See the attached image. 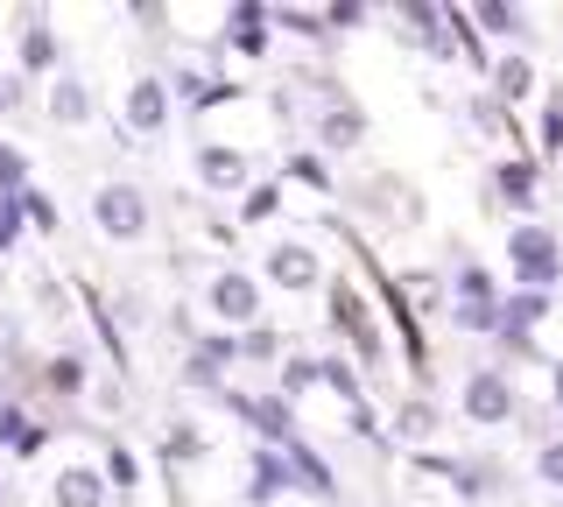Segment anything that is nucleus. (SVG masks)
<instances>
[{
	"instance_id": "obj_1",
	"label": "nucleus",
	"mask_w": 563,
	"mask_h": 507,
	"mask_svg": "<svg viewBox=\"0 0 563 507\" xmlns=\"http://www.w3.org/2000/svg\"><path fill=\"white\" fill-rule=\"evenodd\" d=\"M92 225H99V240H113V247H141V240H148V225H155L148 190L128 184V177L99 184L92 190Z\"/></svg>"
},
{
	"instance_id": "obj_2",
	"label": "nucleus",
	"mask_w": 563,
	"mask_h": 507,
	"mask_svg": "<svg viewBox=\"0 0 563 507\" xmlns=\"http://www.w3.org/2000/svg\"><path fill=\"white\" fill-rule=\"evenodd\" d=\"M324 318H331V331H339V339L352 345V360L360 366H380L387 360V339H380V324H374V310H366V296L345 283H324Z\"/></svg>"
},
{
	"instance_id": "obj_3",
	"label": "nucleus",
	"mask_w": 563,
	"mask_h": 507,
	"mask_svg": "<svg viewBox=\"0 0 563 507\" xmlns=\"http://www.w3.org/2000/svg\"><path fill=\"white\" fill-rule=\"evenodd\" d=\"M8 29H14V71L29 85L64 71V36H57V22H49V8H14Z\"/></svg>"
},
{
	"instance_id": "obj_4",
	"label": "nucleus",
	"mask_w": 563,
	"mask_h": 507,
	"mask_svg": "<svg viewBox=\"0 0 563 507\" xmlns=\"http://www.w3.org/2000/svg\"><path fill=\"white\" fill-rule=\"evenodd\" d=\"M366 142V107L345 99L331 78H317V113H310V148L317 155H352Z\"/></svg>"
},
{
	"instance_id": "obj_5",
	"label": "nucleus",
	"mask_w": 563,
	"mask_h": 507,
	"mask_svg": "<svg viewBox=\"0 0 563 507\" xmlns=\"http://www.w3.org/2000/svg\"><path fill=\"white\" fill-rule=\"evenodd\" d=\"M507 268H515V289H542L550 296L556 283H563V240L550 233V225H515L507 233Z\"/></svg>"
},
{
	"instance_id": "obj_6",
	"label": "nucleus",
	"mask_w": 563,
	"mask_h": 507,
	"mask_svg": "<svg viewBox=\"0 0 563 507\" xmlns=\"http://www.w3.org/2000/svg\"><path fill=\"white\" fill-rule=\"evenodd\" d=\"M205 310H211L219 331H246V324L268 318V289L254 283V268H219L205 283Z\"/></svg>"
},
{
	"instance_id": "obj_7",
	"label": "nucleus",
	"mask_w": 563,
	"mask_h": 507,
	"mask_svg": "<svg viewBox=\"0 0 563 507\" xmlns=\"http://www.w3.org/2000/svg\"><path fill=\"white\" fill-rule=\"evenodd\" d=\"M261 289H282V296H310L324 289V254L310 247V240H275L268 254H261Z\"/></svg>"
},
{
	"instance_id": "obj_8",
	"label": "nucleus",
	"mask_w": 563,
	"mask_h": 507,
	"mask_svg": "<svg viewBox=\"0 0 563 507\" xmlns=\"http://www.w3.org/2000/svg\"><path fill=\"white\" fill-rule=\"evenodd\" d=\"M457 409H465V423H486V430L515 423V416H521L515 374H500V366H472L465 388H457Z\"/></svg>"
},
{
	"instance_id": "obj_9",
	"label": "nucleus",
	"mask_w": 563,
	"mask_h": 507,
	"mask_svg": "<svg viewBox=\"0 0 563 507\" xmlns=\"http://www.w3.org/2000/svg\"><path fill=\"white\" fill-rule=\"evenodd\" d=\"M219 401L240 416L246 430L261 437V451H289L296 444V401H282L275 388L268 395H240V388H219Z\"/></svg>"
},
{
	"instance_id": "obj_10",
	"label": "nucleus",
	"mask_w": 563,
	"mask_h": 507,
	"mask_svg": "<svg viewBox=\"0 0 563 507\" xmlns=\"http://www.w3.org/2000/svg\"><path fill=\"white\" fill-rule=\"evenodd\" d=\"M169 120H176V107H169V85L155 78V71H141L128 92H120V134H128V148L169 134Z\"/></svg>"
},
{
	"instance_id": "obj_11",
	"label": "nucleus",
	"mask_w": 563,
	"mask_h": 507,
	"mask_svg": "<svg viewBox=\"0 0 563 507\" xmlns=\"http://www.w3.org/2000/svg\"><path fill=\"white\" fill-rule=\"evenodd\" d=\"M190 177H198V190H211V198H240V190L254 184V155L233 148V142H198L190 148Z\"/></svg>"
},
{
	"instance_id": "obj_12",
	"label": "nucleus",
	"mask_w": 563,
	"mask_h": 507,
	"mask_svg": "<svg viewBox=\"0 0 563 507\" xmlns=\"http://www.w3.org/2000/svg\"><path fill=\"white\" fill-rule=\"evenodd\" d=\"M233 366H240V339H233V331H198V339H190V353H184V388L219 395Z\"/></svg>"
},
{
	"instance_id": "obj_13",
	"label": "nucleus",
	"mask_w": 563,
	"mask_h": 507,
	"mask_svg": "<svg viewBox=\"0 0 563 507\" xmlns=\"http://www.w3.org/2000/svg\"><path fill=\"white\" fill-rule=\"evenodd\" d=\"M43 120H49V128H92V120H99V92L85 85V71L64 64L57 78H43Z\"/></svg>"
},
{
	"instance_id": "obj_14",
	"label": "nucleus",
	"mask_w": 563,
	"mask_h": 507,
	"mask_svg": "<svg viewBox=\"0 0 563 507\" xmlns=\"http://www.w3.org/2000/svg\"><path fill=\"white\" fill-rule=\"evenodd\" d=\"M29 381H35L49 401H85V395H92V353H85V345H57V353L35 366Z\"/></svg>"
},
{
	"instance_id": "obj_15",
	"label": "nucleus",
	"mask_w": 563,
	"mask_h": 507,
	"mask_svg": "<svg viewBox=\"0 0 563 507\" xmlns=\"http://www.w3.org/2000/svg\"><path fill=\"white\" fill-rule=\"evenodd\" d=\"M49 437H57V423H43V416H35L22 395L0 409V459L29 465V459H43V451H49Z\"/></svg>"
},
{
	"instance_id": "obj_16",
	"label": "nucleus",
	"mask_w": 563,
	"mask_h": 507,
	"mask_svg": "<svg viewBox=\"0 0 563 507\" xmlns=\"http://www.w3.org/2000/svg\"><path fill=\"white\" fill-rule=\"evenodd\" d=\"M352 205H360L366 219H380V225H416V219H422L416 190L401 184V177H366L360 190H352Z\"/></svg>"
},
{
	"instance_id": "obj_17",
	"label": "nucleus",
	"mask_w": 563,
	"mask_h": 507,
	"mask_svg": "<svg viewBox=\"0 0 563 507\" xmlns=\"http://www.w3.org/2000/svg\"><path fill=\"white\" fill-rule=\"evenodd\" d=\"M49 507H113V486L92 459H70L49 472Z\"/></svg>"
},
{
	"instance_id": "obj_18",
	"label": "nucleus",
	"mask_w": 563,
	"mask_h": 507,
	"mask_svg": "<svg viewBox=\"0 0 563 507\" xmlns=\"http://www.w3.org/2000/svg\"><path fill=\"white\" fill-rule=\"evenodd\" d=\"M219 43H225V49H240V57H268V43H275L268 8H261V0H233V8H225Z\"/></svg>"
},
{
	"instance_id": "obj_19",
	"label": "nucleus",
	"mask_w": 563,
	"mask_h": 507,
	"mask_svg": "<svg viewBox=\"0 0 563 507\" xmlns=\"http://www.w3.org/2000/svg\"><path fill=\"white\" fill-rule=\"evenodd\" d=\"M169 107H184V113H205V107H225V99H240V85H225V78H211V71H169Z\"/></svg>"
},
{
	"instance_id": "obj_20",
	"label": "nucleus",
	"mask_w": 563,
	"mask_h": 507,
	"mask_svg": "<svg viewBox=\"0 0 563 507\" xmlns=\"http://www.w3.org/2000/svg\"><path fill=\"white\" fill-rule=\"evenodd\" d=\"M289 486H296V480H289V459L254 444V459H246V507H275Z\"/></svg>"
},
{
	"instance_id": "obj_21",
	"label": "nucleus",
	"mask_w": 563,
	"mask_h": 507,
	"mask_svg": "<svg viewBox=\"0 0 563 507\" xmlns=\"http://www.w3.org/2000/svg\"><path fill=\"white\" fill-rule=\"evenodd\" d=\"M493 190H500L515 212H536V205H542V163H528V155H507V163L493 169Z\"/></svg>"
},
{
	"instance_id": "obj_22",
	"label": "nucleus",
	"mask_w": 563,
	"mask_h": 507,
	"mask_svg": "<svg viewBox=\"0 0 563 507\" xmlns=\"http://www.w3.org/2000/svg\"><path fill=\"white\" fill-rule=\"evenodd\" d=\"M282 459H289V480L303 486V494H317V500H339V472H331V459H324V451H310L303 437H296V444L282 451Z\"/></svg>"
},
{
	"instance_id": "obj_23",
	"label": "nucleus",
	"mask_w": 563,
	"mask_h": 507,
	"mask_svg": "<svg viewBox=\"0 0 563 507\" xmlns=\"http://www.w3.org/2000/svg\"><path fill=\"white\" fill-rule=\"evenodd\" d=\"M486 92L500 99L507 113H515L521 99H536V64H528L521 49H507V57H500V64H493V71H486Z\"/></svg>"
},
{
	"instance_id": "obj_24",
	"label": "nucleus",
	"mask_w": 563,
	"mask_h": 507,
	"mask_svg": "<svg viewBox=\"0 0 563 507\" xmlns=\"http://www.w3.org/2000/svg\"><path fill=\"white\" fill-rule=\"evenodd\" d=\"M465 22H472V36H493V43H521L528 36V8H515V0H479Z\"/></svg>"
},
{
	"instance_id": "obj_25",
	"label": "nucleus",
	"mask_w": 563,
	"mask_h": 507,
	"mask_svg": "<svg viewBox=\"0 0 563 507\" xmlns=\"http://www.w3.org/2000/svg\"><path fill=\"white\" fill-rule=\"evenodd\" d=\"M542 318H550V296L542 289H507L500 296V331H493V339H528Z\"/></svg>"
},
{
	"instance_id": "obj_26",
	"label": "nucleus",
	"mask_w": 563,
	"mask_h": 507,
	"mask_svg": "<svg viewBox=\"0 0 563 507\" xmlns=\"http://www.w3.org/2000/svg\"><path fill=\"white\" fill-rule=\"evenodd\" d=\"M444 296H451V304H500V283H493L479 261H451Z\"/></svg>"
},
{
	"instance_id": "obj_27",
	"label": "nucleus",
	"mask_w": 563,
	"mask_h": 507,
	"mask_svg": "<svg viewBox=\"0 0 563 507\" xmlns=\"http://www.w3.org/2000/svg\"><path fill=\"white\" fill-rule=\"evenodd\" d=\"M437 423H444V409H437L430 395H409V401H395V437L401 444H430Z\"/></svg>"
},
{
	"instance_id": "obj_28",
	"label": "nucleus",
	"mask_w": 563,
	"mask_h": 507,
	"mask_svg": "<svg viewBox=\"0 0 563 507\" xmlns=\"http://www.w3.org/2000/svg\"><path fill=\"white\" fill-rule=\"evenodd\" d=\"M317 388H331V395L345 401V409H360V401H366V388H360V366L339 360V353H331V360H317Z\"/></svg>"
},
{
	"instance_id": "obj_29",
	"label": "nucleus",
	"mask_w": 563,
	"mask_h": 507,
	"mask_svg": "<svg viewBox=\"0 0 563 507\" xmlns=\"http://www.w3.org/2000/svg\"><path fill=\"white\" fill-rule=\"evenodd\" d=\"M282 184H310V190H324V198L339 190V177H331V163L317 148H296L289 163H282Z\"/></svg>"
},
{
	"instance_id": "obj_30",
	"label": "nucleus",
	"mask_w": 563,
	"mask_h": 507,
	"mask_svg": "<svg viewBox=\"0 0 563 507\" xmlns=\"http://www.w3.org/2000/svg\"><path fill=\"white\" fill-rule=\"evenodd\" d=\"M240 339V366H275L282 360V331L261 318V324H246V331H233Z\"/></svg>"
},
{
	"instance_id": "obj_31",
	"label": "nucleus",
	"mask_w": 563,
	"mask_h": 507,
	"mask_svg": "<svg viewBox=\"0 0 563 507\" xmlns=\"http://www.w3.org/2000/svg\"><path fill=\"white\" fill-rule=\"evenodd\" d=\"M205 451H211V437L198 423H169L163 430V465H198Z\"/></svg>"
},
{
	"instance_id": "obj_32",
	"label": "nucleus",
	"mask_w": 563,
	"mask_h": 507,
	"mask_svg": "<svg viewBox=\"0 0 563 507\" xmlns=\"http://www.w3.org/2000/svg\"><path fill=\"white\" fill-rule=\"evenodd\" d=\"M99 472H106V486H113V494H134L141 486V459H134V444H106V459H99Z\"/></svg>"
},
{
	"instance_id": "obj_33",
	"label": "nucleus",
	"mask_w": 563,
	"mask_h": 507,
	"mask_svg": "<svg viewBox=\"0 0 563 507\" xmlns=\"http://www.w3.org/2000/svg\"><path fill=\"white\" fill-rule=\"evenodd\" d=\"M275 366H282V374H275V395L282 401H296V395L317 388V360L310 353H289V360H275Z\"/></svg>"
},
{
	"instance_id": "obj_34",
	"label": "nucleus",
	"mask_w": 563,
	"mask_h": 507,
	"mask_svg": "<svg viewBox=\"0 0 563 507\" xmlns=\"http://www.w3.org/2000/svg\"><path fill=\"white\" fill-rule=\"evenodd\" d=\"M444 318H451V331H472V339H493V331H500V304H451Z\"/></svg>"
},
{
	"instance_id": "obj_35",
	"label": "nucleus",
	"mask_w": 563,
	"mask_h": 507,
	"mask_svg": "<svg viewBox=\"0 0 563 507\" xmlns=\"http://www.w3.org/2000/svg\"><path fill=\"white\" fill-rule=\"evenodd\" d=\"M275 212H282V177L240 190V225H261V219H275Z\"/></svg>"
},
{
	"instance_id": "obj_36",
	"label": "nucleus",
	"mask_w": 563,
	"mask_h": 507,
	"mask_svg": "<svg viewBox=\"0 0 563 507\" xmlns=\"http://www.w3.org/2000/svg\"><path fill=\"white\" fill-rule=\"evenodd\" d=\"M35 107V85L14 71V64H0V120H22Z\"/></svg>"
},
{
	"instance_id": "obj_37",
	"label": "nucleus",
	"mask_w": 563,
	"mask_h": 507,
	"mask_svg": "<svg viewBox=\"0 0 563 507\" xmlns=\"http://www.w3.org/2000/svg\"><path fill=\"white\" fill-rule=\"evenodd\" d=\"M14 205H22V225H35L43 240L64 225V219H57V205H49V190H35V184H29V190H14Z\"/></svg>"
},
{
	"instance_id": "obj_38",
	"label": "nucleus",
	"mask_w": 563,
	"mask_h": 507,
	"mask_svg": "<svg viewBox=\"0 0 563 507\" xmlns=\"http://www.w3.org/2000/svg\"><path fill=\"white\" fill-rule=\"evenodd\" d=\"M472 128H479V134H493V142H507V128H515V120H507V107H500V99H493V92H472Z\"/></svg>"
},
{
	"instance_id": "obj_39",
	"label": "nucleus",
	"mask_w": 563,
	"mask_h": 507,
	"mask_svg": "<svg viewBox=\"0 0 563 507\" xmlns=\"http://www.w3.org/2000/svg\"><path fill=\"white\" fill-rule=\"evenodd\" d=\"M451 486H457V500H486V494H493V465L451 459Z\"/></svg>"
},
{
	"instance_id": "obj_40",
	"label": "nucleus",
	"mask_w": 563,
	"mask_h": 507,
	"mask_svg": "<svg viewBox=\"0 0 563 507\" xmlns=\"http://www.w3.org/2000/svg\"><path fill=\"white\" fill-rule=\"evenodd\" d=\"M268 29H289V36H324V22H317V8H268Z\"/></svg>"
},
{
	"instance_id": "obj_41",
	"label": "nucleus",
	"mask_w": 563,
	"mask_h": 507,
	"mask_svg": "<svg viewBox=\"0 0 563 507\" xmlns=\"http://www.w3.org/2000/svg\"><path fill=\"white\" fill-rule=\"evenodd\" d=\"M317 22H324V36H345L366 22V0H331V8H317Z\"/></svg>"
},
{
	"instance_id": "obj_42",
	"label": "nucleus",
	"mask_w": 563,
	"mask_h": 507,
	"mask_svg": "<svg viewBox=\"0 0 563 507\" xmlns=\"http://www.w3.org/2000/svg\"><path fill=\"white\" fill-rule=\"evenodd\" d=\"M14 190H29V155L14 142H0V198H14Z\"/></svg>"
},
{
	"instance_id": "obj_43",
	"label": "nucleus",
	"mask_w": 563,
	"mask_h": 507,
	"mask_svg": "<svg viewBox=\"0 0 563 507\" xmlns=\"http://www.w3.org/2000/svg\"><path fill=\"white\" fill-rule=\"evenodd\" d=\"M536 134H542V155H563V92L542 99V120H536Z\"/></svg>"
},
{
	"instance_id": "obj_44",
	"label": "nucleus",
	"mask_w": 563,
	"mask_h": 507,
	"mask_svg": "<svg viewBox=\"0 0 563 507\" xmlns=\"http://www.w3.org/2000/svg\"><path fill=\"white\" fill-rule=\"evenodd\" d=\"M29 296L43 304V318H70V296H64V283H57V275H35V283H29Z\"/></svg>"
},
{
	"instance_id": "obj_45",
	"label": "nucleus",
	"mask_w": 563,
	"mask_h": 507,
	"mask_svg": "<svg viewBox=\"0 0 563 507\" xmlns=\"http://www.w3.org/2000/svg\"><path fill=\"white\" fill-rule=\"evenodd\" d=\"M536 480L550 486V494H563V437H550V444L536 451Z\"/></svg>"
},
{
	"instance_id": "obj_46",
	"label": "nucleus",
	"mask_w": 563,
	"mask_h": 507,
	"mask_svg": "<svg viewBox=\"0 0 563 507\" xmlns=\"http://www.w3.org/2000/svg\"><path fill=\"white\" fill-rule=\"evenodd\" d=\"M128 22L141 29V36H163V29H169V8H155V0H134V8H128Z\"/></svg>"
},
{
	"instance_id": "obj_47",
	"label": "nucleus",
	"mask_w": 563,
	"mask_h": 507,
	"mask_svg": "<svg viewBox=\"0 0 563 507\" xmlns=\"http://www.w3.org/2000/svg\"><path fill=\"white\" fill-rule=\"evenodd\" d=\"M14 240H22V205L0 198V254H14Z\"/></svg>"
},
{
	"instance_id": "obj_48",
	"label": "nucleus",
	"mask_w": 563,
	"mask_h": 507,
	"mask_svg": "<svg viewBox=\"0 0 563 507\" xmlns=\"http://www.w3.org/2000/svg\"><path fill=\"white\" fill-rule=\"evenodd\" d=\"M352 437H380V423H374V409H366V401L352 409Z\"/></svg>"
},
{
	"instance_id": "obj_49",
	"label": "nucleus",
	"mask_w": 563,
	"mask_h": 507,
	"mask_svg": "<svg viewBox=\"0 0 563 507\" xmlns=\"http://www.w3.org/2000/svg\"><path fill=\"white\" fill-rule=\"evenodd\" d=\"M550 401H556V409H563V360L550 366Z\"/></svg>"
},
{
	"instance_id": "obj_50",
	"label": "nucleus",
	"mask_w": 563,
	"mask_h": 507,
	"mask_svg": "<svg viewBox=\"0 0 563 507\" xmlns=\"http://www.w3.org/2000/svg\"><path fill=\"white\" fill-rule=\"evenodd\" d=\"M8 401H14V374H8V366H0V409H8Z\"/></svg>"
},
{
	"instance_id": "obj_51",
	"label": "nucleus",
	"mask_w": 563,
	"mask_h": 507,
	"mask_svg": "<svg viewBox=\"0 0 563 507\" xmlns=\"http://www.w3.org/2000/svg\"><path fill=\"white\" fill-rule=\"evenodd\" d=\"M0 507H8V480H0Z\"/></svg>"
}]
</instances>
